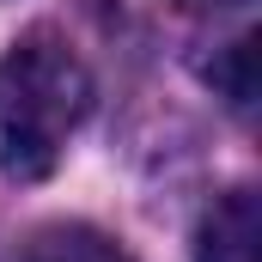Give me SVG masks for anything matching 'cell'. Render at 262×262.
<instances>
[{"mask_svg": "<svg viewBox=\"0 0 262 262\" xmlns=\"http://www.w3.org/2000/svg\"><path fill=\"white\" fill-rule=\"evenodd\" d=\"M92 110V73L61 37L31 31L0 55V177L37 183Z\"/></svg>", "mask_w": 262, "mask_h": 262, "instance_id": "cell-1", "label": "cell"}, {"mask_svg": "<svg viewBox=\"0 0 262 262\" xmlns=\"http://www.w3.org/2000/svg\"><path fill=\"white\" fill-rule=\"evenodd\" d=\"M195 262H256V195L250 189H232L201 220Z\"/></svg>", "mask_w": 262, "mask_h": 262, "instance_id": "cell-2", "label": "cell"}, {"mask_svg": "<svg viewBox=\"0 0 262 262\" xmlns=\"http://www.w3.org/2000/svg\"><path fill=\"white\" fill-rule=\"evenodd\" d=\"M25 262H134V256L116 244V238L92 232V226H49V232L31 244Z\"/></svg>", "mask_w": 262, "mask_h": 262, "instance_id": "cell-3", "label": "cell"}, {"mask_svg": "<svg viewBox=\"0 0 262 262\" xmlns=\"http://www.w3.org/2000/svg\"><path fill=\"white\" fill-rule=\"evenodd\" d=\"M207 79H213V92L232 104V110H250L256 104V37H238V43H226L213 67H207Z\"/></svg>", "mask_w": 262, "mask_h": 262, "instance_id": "cell-4", "label": "cell"}, {"mask_svg": "<svg viewBox=\"0 0 262 262\" xmlns=\"http://www.w3.org/2000/svg\"><path fill=\"white\" fill-rule=\"evenodd\" d=\"M177 6H244V0H177Z\"/></svg>", "mask_w": 262, "mask_h": 262, "instance_id": "cell-5", "label": "cell"}]
</instances>
